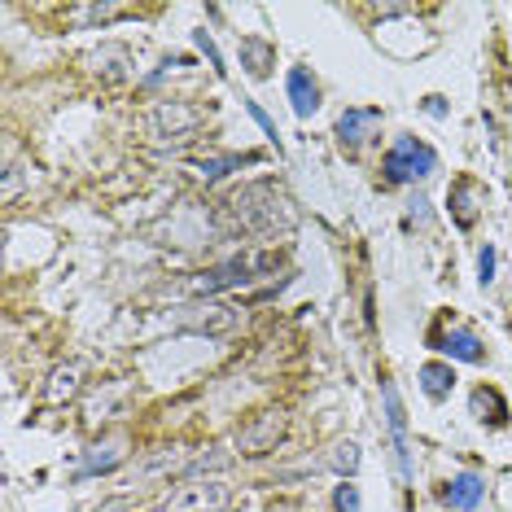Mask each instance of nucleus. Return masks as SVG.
I'll return each instance as SVG.
<instances>
[{
	"label": "nucleus",
	"mask_w": 512,
	"mask_h": 512,
	"mask_svg": "<svg viewBox=\"0 0 512 512\" xmlns=\"http://www.w3.org/2000/svg\"><path fill=\"white\" fill-rule=\"evenodd\" d=\"M228 215L241 224V232H285L294 224V211H289V197L276 189L272 180H259V184H246L241 193L228 197Z\"/></svg>",
	"instance_id": "nucleus-1"
},
{
	"label": "nucleus",
	"mask_w": 512,
	"mask_h": 512,
	"mask_svg": "<svg viewBox=\"0 0 512 512\" xmlns=\"http://www.w3.org/2000/svg\"><path fill=\"white\" fill-rule=\"evenodd\" d=\"M285 263L281 250H259V254H232V259L206 267V272H197L189 281V294L193 298H211V294H228V289H246L254 285L259 276L276 272V267Z\"/></svg>",
	"instance_id": "nucleus-2"
},
{
	"label": "nucleus",
	"mask_w": 512,
	"mask_h": 512,
	"mask_svg": "<svg viewBox=\"0 0 512 512\" xmlns=\"http://www.w3.org/2000/svg\"><path fill=\"white\" fill-rule=\"evenodd\" d=\"M438 171V149L421 141V136H394V145L381 158V180L386 184H403V189H416Z\"/></svg>",
	"instance_id": "nucleus-3"
},
{
	"label": "nucleus",
	"mask_w": 512,
	"mask_h": 512,
	"mask_svg": "<svg viewBox=\"0 0 512 512\" xmlns=\"http://www.w3.org/2000/svg\"><path fill=\"white\" fill-rule=\"evenodd\" d=\"M381 412H386V429H390V451H394V473L403 486H412L416 477V460H412V442H407V407L403 394L394 386V377H381Z\"/></svg>",
	"instance_id": "nucleus-4"
},
{
	"label": "nucleus",
	"mask_w": 512,
	"mask_h": 512,
	"mask_svg": "<svg viewBox=\"0 0 512 512\" xmlns=\"http://www.w3.org/2000/svg\"><path fill=\"white\" fill-rule=\"evenodd\" d=\"M285 429H289L285 407H263V412H254V416H246V421L237 425V451L246 460L272 456L276 442L285 438Z\"/></svg>",
	"instance_id": "nucleus-5"
},
{
	"label": "nucleus",
	"mask_w": 512,
	"mask_h": 512,
	"mask_svg": "<svg viewBox=\"0 0 512 512\" xmlns=\"http://www.w3.org/2000/svg\"><path fill=\"white\" fill-rule=\"evenodd\" d=\"M232 504V486L224 477H189L162 499V512H224Z\"/></svg>",
	"instance_id": "nucleus-6"
},
{
	"label": "nucleus",
	"mask_w": 512,
	"mask_h": 512,
	"mask_svg": "<svg viewBox=\"0 0 512 512\" xmlns=\"http://www.w3.org/2000/svg\"><path fill=\"white\" fill-rule=\"evenodd\" d=\"M202 123H206V114L189 106V101H158L145 119L149 136H158V141H189V136H197Z\"/></svg>",
	"instance_id": "nucleus-7"
},
{
	"label": "nucleus",
	"mask_w": 512,
	"mask_h": 512,
	"mask_svg": "<svg viewBox=\"0 0 512 512\" xmlns=\"http://www.w3.org/2000/svg\"><path fill=\"white\" fill-rule=\"evenodd\" d=\"M429 346L447 359V364H486V342L473 329H460V324L438 320L429 329Z\"/></svg>",
	"instance_id": "nucleus-8"
},
{
	"label": "nucleus",
	"mask_w": 512,
	"mask_h": 512,
	"mask_svg": "<svg viewBox=\"0 0 512 512\" xmlns=\"http://www.w3.org/2000/svg\"><path fill=\"white\" fill-rule=\"evenodd\" d=\"M377 132H381V110L377 106H346L342 114H337V123H333L337 145L351 149V154L359 145H368Z\"/></svg>",
	"instance_id": "nucleus-9"
},
{
	"label": "nucleus",
	"mask_w": 512,
	"mask_h": 512,
	"mask_svg": "<svg viewBox=\"0 0 512 512\" xmlns=\"http://www.w3.org/2000/svg\"><path fill=\"white\" fill-rule=\"evenodd\" d=\"M482 184H477L473 176H456L451 180V193H447V206H451V224H456L460 232H469L477 224V215H482Z\"/></svg>",
	"instance_id": "nucleus-10"
},
{
	"label": "nucleus",
	"mask_w": 512,
	"mask_h": 512,
	"mask_svg": "<svg viewBox=\"0 0 512 512\" xmlns=\"http://www.w3.org/2000/svg\"><path fill=\"white\" fill-rule=\"evenodd\" d=\"M442 504H447L451 512H477L486 504V477L473 473V469L456 473L447 486H442Z\"/></svg>",
	"instance_id": "nucleus-11"
},
{
	"label": "nucleus",
	"mask_w": 512,
	"mask_h": 512,
	"mask_svg": "<svg viewBox=\"0 0 512 512\" xmlns=\"http://www.w3.org/2000/svg\"><path fill=\"white\" fill-rule=\"evenodd\" d=\"M285 92H289V106H294L298 119H311L320 110V84L307 66H289L285 75Z\"/></svg>",
	"instance_id": "nucleus-12"
},
{
	"label": "nucleus",
	"mask_w": 512,
	"mask_h": 512,
	"mask_svg": "<svg viewBox=\"0 0 512 512\" xmlns=\"http://www.w3.org/2000/svg\"><path fill=\"white\" fill-rule=\"evenodd\" d=\"M469 412L477 416V425H486V429H504L508 425V399L499 394L495 386H477L469 394Z\"/></svg>",
	"instance_id": "nucleus-13"
},
{
	"label": "nucleus",
	"mask_w": 512,
	"mask_h": 512,
	"mask_svg": "<svg viewBox=\"0 0 512 512\" xmlns=\"http://www.w3.org/2000/svg\"><path fill=\"white\" fill-rule=\"evenodd\" d=\"M84 390V364H57L49 372V386H44V403H53V407H62V403H71L75 394Z\"/></svg>",
	"instance_id": "nucleus-14"
},
{
	"label": "nucleus",
	"mask_w": 512,
	"mask_h": 512,
	"mask_svg": "<svg viewBox=\"0 0 512 512\" xmlns=\"http://www.w3.org/2000/svg\"><path fill=\"white\" fill-rule=\"evenodd\" d=\"M237 53H241V66H246L250 79H272V66H276V44H272V40H263V36H241Z\"/></svg>",
	"instance_id": "nucleus-15"
},
{
	"label": "nucleus",
	"mask_w": 512,
	"mask_h": 512,
	"mask_svg": "<svg viewBox=\"0 0 512 512\" xmlns=\"http://www.w3.org/2000/svg\"><path fill=\"white\" fill-rule=\"evenodd\" d=\"M416 377H421V390L429 403H447L451 390H456V368H451L447 359H429V364H421Z\"/></svg>",
	"instance_id": "nucleus-16"
},
{
	"label": "nucleus",
	"mask_w": 512,
	"mask_h": 512,
	"mask_svg": "<svg viewBox=\"0 0 512 512\" xmlns=\"http://www.w3.org/2000/svg\"><path fill=\"white\" fill-rule=\"evenodd\" d=\"M127 451H119L114 442H106V447H88L84 451V460H79V469H75V482H84V477H106L114 473L123 464Z\"/></svg>",
	"instance_id": "nucleus-17"
},
{
	"label": "nucleus",
	"mask_w": 512,
	"mask_h": 512,
	"mask_svg": "<svg viewBox=\"0 0 512 512\" xmlns=\"http://www.w3.org/2000/svg\"><path fill=\"white\" fill-rule=\"evenodd\" d=\"M250 162H259L254 154H219V158H202L197 162V176H202L206 184H219L224 176H232L237 167H250Z\"/></svg>",
	"instance_id": "nucleus-18"
},
{
	"label": "nucleus",
	"mask_w": 512,
	"mask_h": 512,
	"mask_svg": "<svg viewBox=\"0 0 512 512\" xmlns=\"http://www.w3.org/2000/svg\"><path fill=\"white\" fill-rule=\"evenodd\" d=\"M127 9H119V5H79V9H71V22L79 31H92V27H106V22H114V18H123Z\"/></svg>",
	"instance_id": "nucleus-19"
},
{
	"label": "nucleus",
	"mask_w": 512,
	"mask_h": 512,
	"mask_svg": "<svg viewBox=\"0 0 512 512\" xmlns=\"http://www.w3.org/2000/svg\"><path fill=\"white\" fill-rule=\"evenodd\" d=\"M228 464H232V456H228V451L211 447V451H202V456H193L189 464H184V469H180V477H184V482H189V477H202V473H224Z\"/></svg>",
	"instance_id": "nucleus-20"
},
{
	"label": "nucleus",
	"mask_w": 512,
	"mask_h": 512,
	"mask_svg": "<svg viewBox=\"0 0 512 512\" xmlns=\"http://www.w3.org/2000/svg\"><path fill=\"white\" fill-rule=\"evenodd\" d=\"M329 464H333V473L342 477V482H351V477L359 473V442H337L333 447V456H329Z\"/></svg>",
	"instance_id": "nucleus-21"
},
{
	"label": "nucleus",
	"mask_w": 512,
	"mask_h": 512,
	"mask_svg": "<svg viewBox=\"0 0 512 512\" xmlns=\"http://www.w3.org/2000/svg\"><path fill=\"white\" fill-rule=\"evenodd\" d=\"M193 44H197V53H202V57H206V62H211V71H215L219 79H228L224 53H219V44L211 40V31H206V27H197V31H193Z\"/></svg>",
	"instance_id": "nucleus-22"
},
{
	"label": "nucleus",
	"mask_w": 512,
	"mask_h": 512,
	"mask_svg": "<svg viewBox=\"0 0 512 512\" xmlns=\"http://www.w3.org/2000/svg\"><path fill=\"white\" fill-rule=\"evenodd\" d=\"M246 114H250V119L259 123V127H263V136H267V141L276 145V154H281V149H285V145H281V127L272 123V114H267V110L259 106V101H246Z\"/></svg>",
	"instance_id": "nucleus-23"
},
{
	"label": "nucleus",
	"mask_w": 512,
	"mask_h": 512,
	"mask_svg": "<svg viewBox=\"0 0 512 512\" xmlns=\"http://www.w3.org/2000/svg\"><path fill=\"white\" fill-rule=\"evenodd\" d=\"M364 499H359V486L355 482H337L333 486V512H359Z\"/></svg>",
	"instance_id": "nucleus-24"
},
{
	"label": "nucleus",
	"mask_w": 512,
	"mask_h": 512,
	"mask_svg": "<svg viewBox=\"0 0 512 512\" xmlns=\"http://www.w3.org/2000/svg\"><path fill=\"white\" fill-rule=\"evenodd\" d=\"M495 263H499V254H495L491 241H486V246L477 250V281H482V289L495 281Z\"/></svg>",
	"instance_id": "nucleus-25"
},
{
	"label": "nucleus",
	"mask_w": 512,
	"mask_h": 512,
	"mask_svg": "<svg viewBox=\"0 0 512 512\" xmlns=\"http://www.w3.org/2000/svg\"><path fill=\"white\" fill-rule=\"evenodd\" d=\"M407 219H412V224H421V228L434 224V211H429L425 193H407Z\"/></svg>",
	"instance_id": "nucleus-26"
},
{
	"label": "nucleus",
	"mask_w": 512,
	"mask_h": 512,
	"mask_svg": "<svg viewBox=\"0 0 512 512\" xmlns=\"http://www.w3.org/2000/svg\"><path fill=\"white\" fill-rule=\"evenodd\" d=\"M421 110H425V114H434V119H442V114H447V101H442V97H425V101H421Z\"/></svg>",
	"instance_id": "nucleus-27"
},
{
	"label": "nucleus",
	"mask_w": 512,
	"mask_h": 512,
	"mask_svg": "<svg viewBox=\"0 0 512 512\" xmlns=\"http://www.w3.org/2000/svg\"><path fill=\"white\" fill-rule=\"evenodd\" d=\"M267 512H307V504H302V499H276Z\"/></svg>",
	"instance_id": "nucleus-28"
}]
</instances>
